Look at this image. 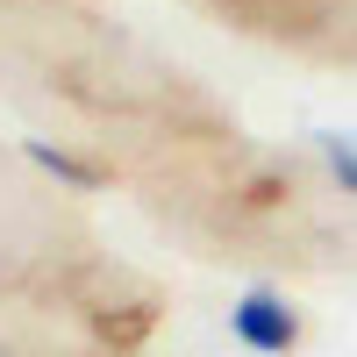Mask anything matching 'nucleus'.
<instances>
[{
	"label": "nucleus",
	"instance_id": "nucleus-1",
	"mask_svg": "<svg viewBox=\"0 0 357 357\" xmlns=\"http://www.w3.org/2000/svg\"><path fill=\"white\" fill-rule=\"evenodd\" d=\"M229 329H236V343H250L257 357H286L293 343H301V321H293V307L279 301V293H243V301L229 307Z\"/></svg>",
	"mask_w": 357,
	"mask_h": 357
},
{
	"label": "nucleus",
	"instance_id": "nucleus-2",
	"mask_svg": "<svg viewBox=\"0 0 357 357\" xmlns=\"http://www.w3.org/2000/svg\"><path fill=\"white\" fill-rule=\"evenodd\" d=\"M29 158H36L43 172H57V178H72V186H93V165H79L72 151H57V143H43V136H29Z\"/></svg>",
	"mask_w": 357,
	"mask_h": 357
},
{
	"label": "nucleus",
	"instance_id": "nucleus-3",
	"mask_svg": "<svg viewBox=\"0 0 357 357\" xmlns=\"http://www.w3.org/2000/svg\"><path fill=\"white\" fill-rule=\"evenodd\" d=\"M321 158H329V172L343 178V193H357V143L350 136H321Z\"/></svg>",
	"mask_w": 357,
	"mask_h": 357
}]
</instances>
